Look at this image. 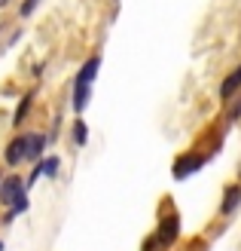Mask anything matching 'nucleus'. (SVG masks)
I'll return each instance as SVG.
<instances>
[{"label": "nucleus", "mask_w": 241, "mask_h": 251, "mask_svg": "<svg viewBox=\"0 0 241 251\" xmlns=\"http://www.w3.org/2000/svg\"><path fill=\"white\" fill-rule=\"evenodd\" d=\"M24 181H22V175H3V181H0V205H12L16 199L24 196Z\"/></svg>", "instance_id": "f257e3e1"}, {"label": "nucleus", "mask_w": 241, "mask_h": 251, "mask_svg": "<svg viewBox=\"0 0 241 251\" xmlns=\"http://www.w3.org/2000/svg\"><path fill=\"white\" fill-rule=\"evenodd\" d=\"M177 236H180V218L177 215H165L159 221V230H156V239L162 248H171L177 242Z\"/></svg>", "instance_id": "f03ea898"}, {"label": "nucleus", "mask_w": 241, "mask_h": 251, "mask_svg": "<svg viewBox=\"0 0 241 251\" xmlns=\"http://www.w3.org/2000/svg\"><path fill=\"white\" fill-rule=\"evenodd\" d=\"M205 162H208V156H201V153H183V156H177V162H174V178L177 181L189 178V175H196Z\"/></svg>", "instance_id": "7ed1b4c3"}, {"label": "nucleus", "mask_w": 241, "mask_h": 251, "mask_svg": "<svg viewBox=\"0 0 241 251\" xmlns=\"http://www.w3.org/2000/svg\"><path fill=\"white\" fill-rule=\"evenodd\" d=\"M49 138L43 132H24V162H37L43 156Z\"/></svg>", "instance_id": "20e7f679"}, {"label": "nucleus", "mask_w": 241, "mask_h": 251, "mask_svg": "<svg viewBox=\"0 0 241 251\" xmlns=\"http://www.w3.org/2000/svg\"><path fill=\"white\" fill-rule=\"evenodd\" d=\"M3 162L9 169H19V162H24V135L9 138L6 147H3Z\"/></svg>", "instance_id": "39448f33"}, {"label": "nucleus", "mask_w": 241, "mask_h": 251, "mask_svg": "<svg viewBox=\"0 0 241 251\" xmlns=\"http://www.w3.org/2000/svg\"><path fill=\"white\" fill-rule=\"evenodd\" d=\"M98 71H101V55H88L83 61V68L77 71V77H73V83H80V86H95V77H98Z\"/></svg>", "instance_id": "423d86ee"}, {"label": "nucleus", "mask_w": 241, "mask_h": 251, "mask_svg": "<svg viewBox=\"0 0 241 251\" xmlns=\"http://www.w3.org/2000/svg\"><path fill=\"white\" fill-rule=\"evenodd\" d=\"M241 92V65L235 68V71H229V77H226L223 83H220V101H232V98Z\"/></svg>", "instance_id": "0eeeda50"}, {"label": "nucleus", "mask_w": 241, "mask_h": 251, "mask_svg": "<svg viewBox=\"0 0 241 251\" xmlns=\"http://www.w3.org/2000/svg\"><path fill=\"white\" fill-rule=\"evenodd\" d=\"M241 205V184H229L223 190V202H220V215H232Z\"/></svg>", "instance_id": "6e6552de"}, {"label": "nucleus", "mask_w": 241, "mask_h": 251, "mask_svg": "<svg viewBox=\"0 0 241 251\" xmlns=\"http://www.w3.org/2000/svg\"><path fill=\"white\" fill-rule=\"evenodd\" d=\"M88 101H92V86H80V83H73V92H70V107L77 110V114H83V110L88 107Z\"/></svg>", "instance_id": "1a4fd4ad"}, {"label": "nucleus", "mask_w": 241, "mask_h": 251, "mask_svg": "<svg viewBox=\"0 0 241 251\" xmlns=\"http://www.w3.org/2000/svg\"><path fill=\"white\" fill-rule=\"evenodd\" d=\"M34 166H37V169H40V175H46V178H58V169H61V159H58V156H52V153H49V156H40V159H37V162H34Z\"/></svg>", "instance_id": "9d476101"}, {"label": "nucleus", "mask_w": 241, "mask_h": 251, "mask_svg": "<svg viewBox=\"0 0 241 251\" xmlns=\"http://www.w3.org/2000/svg\"><path fill=\"white\" fill-rule=\"evenodd\" d=\"M31 107H34V92H24L22 101H19V107H16V114H12V126H16V129L24 123V117L31 114Z\"/></svg>", "instance_id": "9b49d317"}, {"label": "nucleus", "mask_w": 241, "mask_h": 251, "mask_svg": "<svg viewBox=\"0 0 241 251\" xmlns=\"http://www.w3.org/2000/svg\"><path fill=\"white\" fill-rule=\"evenodd\" d=\"M86 141H88V126H86L83 117H77V120H73V126H70V144L86 147Z\"/></svg>", "instance_id": "f8f14e48"}, {"label": "nucleus", "mask_w": 241, "mask_h": 251, "mask_svg": "<svg viewBox=\"0 0 241 251\" xmlns=\"http://www.w3.org/2000/svg\"><path fill=\"white\" fill-rule=\"evenodd\" d=\"M40 3H43V0H22V3H19V16H22V19H31Z\"/></svg>", "instance_id": "ddd939ff"}, {"label": "nucleus", "mask_w": 241, "mask_h": 251, "mask_svg": "<svg viewBox=\"0 0 241 251\" xmlns=\"http://www.w3.org/2000/svg\"><path fill=\"white\" fill-rule=\"evenodd\" d=\"M162 245H159V239H156V236H147V242H144V248L141 251H159Z\"/></svg>", "instance_id": "4468645a"}, {"label": "nucleus", "mask_w": 241, "mask_h": 251, "mask_svg": "<svg viewBox=\"0 0 241 251\" xmlns=\"http://www.w3.org/2000/svg\"><path fill=\"white\" fill-rule=\"evenodd\" d=\"M241 117V92H238V101L232 104V110H229V120H238Z\"/></svg>", "instance_id": "2eb2a0df"}, {"label": "nucleus", "mask_w": 241, "mask_h": 251, "mask_svg": "<svg viewBox=\"0 0 241 251\" xmlns=\"http://www.w3.org/2000/svg\"><path fill=\"white\" fill-rule=\"evenodd\" d=\"M3 6H9V0H0V9H3Z\"/></svg>", "instance_id": "dca6fc26"}, {"label": "nucleus", "mask_w": 241, "mask_h": 251, "mask_svg": "<svg viewBox=\"0 0 241 251\" xmlns=\"http://www.w3.org/2000/svg\"><path fill=\"white\" fill-rule=\"evenodd\" d=\"M0 181H3V169H0Z\"/></svg>", "instance_id": "f3484780"}, {"label": "nucleus", "mask_w": 241, "mask_h": 251, "mask_svg": "<svg viewBox=\"0 0 241 251\" xmlns=\"http://www.w3.org/2000/svg\"><path fill=\"white\" fill-rule=\"evenodd\" d=\"M0 251H3V242H0Z\"/></svg>", "instance_id": "a211bd4d"}, {"label": "nucleus", "mask_w": 241, "mask_h": 251, "mask_svg": "<svg viewBox=\"0 0 241 251\" xmlns=\"http://www.w3.org/2000/svg\"><path fill=\"white\" fill-rule=\"evenodd\" d=\"M116 3H119V0H116Z\"/></svg>", "instance_id": "6ab92c4d"}]
</instances>
